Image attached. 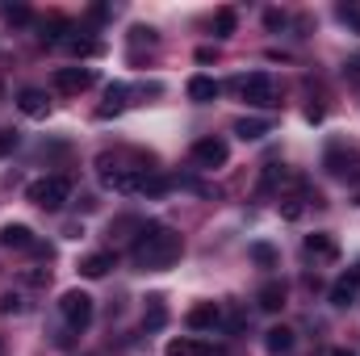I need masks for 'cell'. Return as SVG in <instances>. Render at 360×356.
<instances>
[{"instance_id":"obj_1","label":"cell","mask_w":360,"mask_h":356,"mask_svg":"<svg viewBox=\"0 0 360 356\" xmlns=\"http://www.w3.org/2000/svg\"><path fill=\"white\" fill-rule=\"evenodd\" d=\"M180 252H184V239H180L172 227H164V222H147V227H139V239H134V248H130L134 265L147 268V272H164V268H172L180 260Z\"/></svg>"},{"instance_id":"obj_2","label":"cell","mask_w":360,"mask_h":356,"mask_svg":"<svg viewBox=\"0 0 360 356\" xmlns=\"http://www.w3.org/2000/svg\"><path fill=\"white\" fill-rule=\"evenodd\" d=\"M72 197V180L68 177H38L25 189V201L38 210H63V201Z\"/></svg>"},{"instance_id":"obj_3","label":"cell","mask_w":360,"mask_h":356,"mask_svg":"<svg viewBox=\"0 0 360 356\" xmlns=\"http://www.w3.org/2000/svg\"><path fill=\"white\" fill-rule=\"evenodd\" d=\"M323 168H327V177L344 180V184H360V151H352V147H327Z\"/></svg>"},{"instance_id":"obj_4","label":"cell","mask_w":360,"mask_h":356,"mask_svg":"<svg viewBox=\"0 0 360 356\" xmlns=\"http://www.w3.org/2000/svg\"><path fill=\"white\" fill-rule=\"evenodd\" d=\"M59 314H63V323H68L72 331H84L92 323V298L84 289H68V293L59 298Z\"/></svg>"},{"instance_id":"obj_5","label":"cell","mask_w":360,"mask_h":356,"mask_svg":"<svg viewBox=\"0 0 360 356\" xmlns=\"http://www.w3.org/2000/svg\"><path fill=\"white\" fill-rule=\"evenodd\" d=\"M193 164L197 168H205V172H214V168H222L226 160H231V147H226V139H218V134H205V139H197L193 143Z\"/></svg>"},{"instance_id":"obj_6","label":"cell","mask_w":360,"mask_h":356,"mask_svg":"<svg viewBox=\"0 0 360 356\" xmlns=\"http://www.w3.org/2000/svg\"><path fill=\"white\" fill-rule=\"evenodd\" d=\"M239 96H243L248 105H256V109H269V105H276L272 76H269V72H252V76H243V80H239Z\"/></svg>"},{"instance_id":"obj_7","label":"cell","mask_w":360,"mask_h":356,"mask_svg":"<svg viewBox=\"0 0 360 356\" xmlns=\"http://www.w3.org/2000/svg\"><path fill=\"white\" fill-rule=\"evenodd\" d=\"M92 84H96V72H92V68H59V72H55V89L68 92V96L89 92Z\"/></svg>"},{"instance_id":"obj_8","label":"cell","mask_w":360,"mask_h":356,"mask_svg":"<svg viewBox=\"0 0 360 356\" xmlns=\"http://www.w3.org/2000/svg\"><path fill=\"white\" fill-rule=\"evenodd\" d=\"M101 184H105L109 193L130 197V193H143V172H134V168H113V172H101Z\"/></svg>"},{"instance_id":"obj_9","label":"cell","mask_w":360,"mask_h":356,"mask_svg":"<svg viewBox=\"0 0 360 356\" xmlns=\"http://www.w3.org/2000/svg\"><path fill=\"white\" fill-rule=\"evenodd\" d=\"M0 243H4V248H17V252H38V248H42L25 222H4V227H0Z\"/></svg>"},{"instance_id":"obj_10","label":"cell","mask_w":360,"mask_h":356,"mask_svg":"<svg viewBox=\"0 0 360 356\" xmlns=\"http://www.w3.org/2000/svg\"><path fill=\"white\" fill-rule=\"evenodd\" d=\"M302 252H306L310 260H323V265L340 260V243H335V235H327V231H319V235H306Z\"/></svg>"},{"instance_id":"obj_11","label":"cell","mask_w":360,"mask_h":356,"mask_svg":"<svg viewBox=\"0 0 360 356\" xmlns=\"http://www.w3.org/2000/svg\"><path fill=\"white\" fill-rule=\"evenodd\" d=\"M218 319H222L218 302H197V306H193V310L184 314L188 331H214V327H218Z\"/></svg>"},{"instance_id":"obj_12","label":"cell","mask_w":360,"mask_h":356,"mask_svg":"<svg viewBox=\"0 0 360 356\" xmlns=\"http://www.w3.org/2000/svg\"><path fill=\"white\" fill-rule=\"evenodd\" d=\"M360 293V265L352 268V272H344L335 285H331V306H352Z\"/></svg>"},{"instance_id":"obj_13","label":"cell","mask_w":360,"mask_h":356,"mask_svg":"<svg viewBox=\"0 0 360 356\" xmlns=\"http://www.w3.org/2000/svg\"><path fill=\"white\" fill-rule=\"evenodd\" d=\"M17 109H21L25 117H46V113H51V101H46L42 89H21L17 92Z\"/></svg>"},{"instance_id":"obj_14","label":"cell","mask_w":360,"mask_h":356,"mask_svg":"<svg viewBox=\"0 0 360 356\" xmlns=\"http://www.w3.org/2000/svg\"><path fill=\"white\" fill-rule=\"evenodd\" d=\"M218 92H222V84H218L214 76H193V80H188V101H197V105L218 101Z\"/></svg>"},{"instance_id":"obj_15","label":"cell","mask_w":360,"mask_h":356,"mask_svg":"<svg viewBox=\"0 0 360 356\" xmlns=\"http://www.w3.org/2000/svg\"><path fill=\"white\" fill-rule=\"evenodd\" d=\"M256 302H260V310L276 314V310L285 306V281H264V285H260V293H256Z\"/></svg>"},{"instance_id":"obj_16","label":"cell","mask_w":360,"mask_h":356,"mask_svg":"<svg viewBox=\"0 0 360 356\" xmlns=\"http://www.w3.org/2000/svg\"><path fill=\"white\" fill-rule=\"evenodd\" d=\"M269 130H272L269 117H239V122H235V134H239L243 143H256V139H264Z\"/></svg>"},{"instance_id":"obj_17","label":"cell","mask_w":360,"mask_h":356,"mask_svg":"<svg viewBox=\"0 0 360 356\" xmlns=\"http://www.w3.org/2000/svg\"><path fill=\"white\" fill-rule=\"evenodd\" d=\"M264 348H269V356L293 352V331H289V327H269V331H264Z\"/></svg>"},{"instance_id":"obj_18","label":"cell","mask_w":360,"mask_h":356,"mask_svg":"<svg viewBox=\"0 0 360 356\" xmlns=\"http://www.w3.org/2000/svg\"><path fill=\"white\" fill-rule=\"evenodd\" d=\"M109 268H113V256H109V252H92V256H84V260H80V276H89V281H101Z\"/></svg>"},{"instance_id":"obj_19","label":"cell","mask_w":360,"mask_h":356,"mask_svg":"<svg viewBox=\"0 0 360 356\" xmlns=\"http://www.w3.org/2000/svg\"><path fill=\"white\" fill-rule=\"evenodd\" d=\"M126 96H130V89H126V84H109V89H105V105H101V117L122 113V109H126Z\"/></svg>"},{"instance_id":"obj_20","label":"cell","mask_w":360,"mask_h":356,"mask_svg":"<svg viewBox=\"0 0 360 356\" xmlns=\"http://www.w3.org/2000/svg\"><path fill=\"white\" fill-rule=\"evenodd\" d=\"M235 25H239V13H235V8H218V13H214V34H218V38H231Z\"/></svg>"},{"instance_id":"obj_21","label":"cell","mask_w":360,"mask_h":356,"mask_svg":"<svg viewBox=\"0 0 360 356\" xmlns=\"http://www.w3.org/2000/svg\"><path fill=\"white\" fill-rule=\"evenodd\" d=\"M164 323H168V310H164V302H160V298H151V310L143 314V327H147V331H160Z\"/></svg>"},{"instance_id":"obj_22","label":"cell","mask_w":360,"mask_h":356,"mask_svg":"<svg viewBox=\"0 0 360 356\" xmlns=\"http://www.w3.org/2000/svg\"><path fill=\"white\" fill-rule=\"evenodd\" d=\"M63 46H68L72 55H101V51H105L96 38H63Z\"/></svg>"},{"instance_id":"obj_23","label":"cell","mask_w":360,"mask_h":356,"mask_svg":"<svg viewBox=\"0 0 360 356\" xmlns=\"http://www.w3.org/2000/svg\"><path fill=\"white\" fill-rule=\"evenodd\" d=\"M168 189H176L172 177H147V172H143V193H147V197H160V193H168Z\"/></svg>"},{"instance_id":"obj_24","label":"cell","mask_w":360,"mask_h":356,"mask_svg":"<svg viewBox=\"0 0 360 356\" xmlns=\"http://www.w3.org/2000/svg\"><path fill=\"white\" fill-rule=\"evenodd\" d=\"M0 17L13 21V25H25V21H30V8H25V4H0Z\"/></svg>"},{"instance_id":"obj_25","label":"cell","mask_w":360,"mask_h":356,"mask_svg":"<svg viewBox=\"0 0 360 356\" xmlns=\"http://www.w3.org/2000/svg\"><path fill=\"white\" fill-rule=\"evenodd\" d=\"M335 17H340L348 30H356V34H360V4H340V8H335Z\"/></svg>"},{"instance_id":"obj_26","label":"cell","mask_w":360,"mask_h":356,"mask_svg":"<svg viewBox=\"0 0 360 356\" xmlns=\"http://www.w3.org/2000/svg\"><path fill=\"white\" fill-rule=\"evenodd\" d=\"M252 260L260 268H276V252H272L269 243H252Z\"/></svg>"},{"instance_id":"obj_27","label":"cell","mask_w":360,"mask_h":356,"mask_svg":"<svg viewBox=\"0 0 360 356\" xmlns=\"http://www.w3.org/2000/svg\"><path fill=\"white\" fill-rule=\"evenodd\" d=\"M21 310H25V302L17 293H0V314H21Z\"/></svg>"},{"instance_id":"obj_28","label":"cell","mask_w":360,"mask_h":356,"mask_svg":"<svg viewBox=\"0 0 360 356\" xmlns=\"http://www.w3.org/2000/svg\"><path fill=\"white\" fill-rule=\"evenodd\" d=\"M281 177H285V172H281V164H269V168H264V180H260V193H272Z\"/></svg>"},{"instance_id":"obj_29","label":"cell","mask_w":360,"mask_h":356,"mask_svg":"<svg viewBox=\"0 0 360 356\" xmlns=\"http://www.w3.org/2000/svg\"><path fill=\"white\" fill-rule=\"evenodd\" d=\"M193 348H197L193 340H172V344L164 348V356H193Z\"/></svg>"},{"instance_id":"obj_30","label":"cell","mask_w":360,"mask_h":356,"mask_svg":"<svg viewBox=\"0 0 360 356\" xmlns=\"http://www.w3.org/2000/svg\"><path fill=\"white\" fill-rule=\"evenodd\" d=\"M130 42H147V46H155V30H151V25H134V30H130Z\"/></svg>"},{"instance_id":"obj_31","label":"cell","mask_w":360,"mask_h":356,"mask_svg":"<svg viewBox=\"0 0 360 356\" xmlns=\"http://www.w3.org/2000/svg\"><path fill=\"white\" fill-rule=\"evenodd\" d=\"M281 218H289V222L302 218V201H297V197H285V201H281Z\"/></svg>"},{"instance_id":"obj_32","label":"cell","mask_w":360,"mask_h":356,"mask_svg":"<svg viewBox=\"0 0 360 356\" xmlns=\"http://www.w3.org/2000/svg\"><path fill=\"white\" fill-rule=\"evenodd\" d=\"M17 147V130H0V160Z\"/></svg>"},{"instance_id":"obj_33","label":"cell","mask_w":360,"mask_h":356,"mask_svg":"<svg viewBox=\"0 0 360 356\" xmlns=\"http://www.w3.org/2000/svg\"><path fill=\"white\" fill-rule=\"evenodd\" d=\"M264 25H269V30H276V25H285V13H276V8H269V13H264Z\"/></svg>"},{"instance_id":"obj_34","label":"cell","mask_w":360,"mask_h":356,"mask_svg":"<svg viewBox=\"0 0 360 356\" xmlns=\"http://www.w3.org/2000/svg\"><path fill=\"white\" fill-rule=\"evenodd\" d=\"M348 76H352V80H360V59H352V63H348Z\"/></svg>"},{"instance_id":"obj_35","label":"cell","mask_w":360,"mask_h":356,"mask_svg":"<svg viewBox=\"0 0 360 356\" xmlns=\"http://www.w3.org/2000/svg\"><path fill=\"white\" fill-rule=\"evenodd\" d=\"M323 356H356V352H348V348H331V352H323Z\"/></svg>"}]
</instances>
